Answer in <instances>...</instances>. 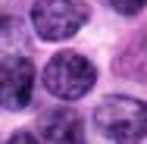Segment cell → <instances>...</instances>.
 <instances>
[{"label": "cell", "mask_w": 147, "mask_h": 144, "mask_svg": "<svg viewBox=\"0 0 147 144\" xmlns=\"http://www.w3.org/2000/svg\"><path fill=\"white\" fill-rule=\"evenodd\" d=\"M94 125L116 144H141L147 138V103L128 94H110L94 107Z\"/></svg>", "instance_id": "cell-1"}, {"label": "cell", "mask_w": 147, "mask_h": 144, "mask_svg": "<svg viewBox=\"0 0 147 144\" xmlns=\"http://www.w3.org/2000/svg\"><path fill=\"white\" fill-rule=\"evenodd\" d=\"M110 6L122 13V16H135V13H141L147 6V0H110Z\"/></svg>", "instance_id": "cell-6"}, {"label": "cell", "mask_w": 147, "mask_h": 144, "mask_svg": "<svg viewBox=\"0 0 147 144\" xmlns=\"http://www.w3.org/2000/svg\"><path fill=\"white\" fill-rule=\"evenodd\" d=\"M41 144H85V122L72 107H50L38 116Z\"/></svg>", "instance_id": "cell-5"}, {"label": "cell", "mask_w": 147, "mask_h": 144, "mask_svg": "<svg viewBox=\"0 0 147 144\" xmlns=\"http://www.w3.org/2000/svg\"><path fill=\"white\" fill-rule=\"evenodd\" d=\"M34 94V63L22 53H6L0 59V107L25 110Z\"/></svg>", "instance_id": "cell-4"}, {"label": "cell", "mask_w": 147, "mask_h": 144, "mask_svg": "<svg viewBox=\"0 0 147 144\" xmlns=\"http://www.w3.org/2000/svg\"><path fill=\"white\" fill-rule=\"evenodd\" d=\"M41 78H44V88L53 97H59V100H78V97H85L94 88L97 69L78 50H59V53H53L47 59Z\"/></svg>", "instance_id": "cell-2"}, {"label": "cell", "mask_w": 147, "mask_h": 144, "mask_svg": "<svg viewBox=\"0 0 147 144\" xmlns=\"http://www.w3.org/2000/svg\"><path fill=\"white\" fill-rule=\"evenodd\" d=\"M88 16V0H34L31 3V28L41 41H66L78 34Z\"/></svg>", "instance_id": "cell-3"}, {"label": "cell", "mask_w": 147, "mask_h": 144, "mask_svg": "<svg viewBox=\"0 0 147 144\" xmlns=\"http://www.w3.org/2000/svg\"><path fill=\"white\" fill-rule=\"evenodd\" d=\"M3 144H41V141H38V135H31V132H16V135H9Z\"/></svg>", "instance_id": "cell-7"}]
</instances>
